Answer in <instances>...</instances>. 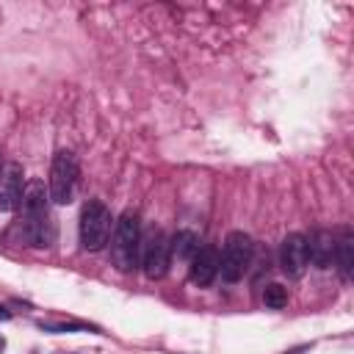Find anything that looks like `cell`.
Returning a JSON list of instances; mask_svg holds the SVG:
<instances>
[{"label":"cell","instance_id":"2e32d148","mask_svg":"<svg viewBox=\"0 0 354 354\" xmlns=\"http://www.w3.org/2000/svg\"><path fill=\"white\" fill-rule=\"evenodd\" d=\"M3 348H6V337H0V354H3Z\"/></svg>","mask_w":354,"mask_h":354},{"label":"cell","instance_id":"9a60e30c","mask_svg":"<svg viewBox=\"0 0 354 354\" xmlns=\"http://www.w3.org/2000/svg\"><path fill=\"white\" fill-rule=\"evenodd\" d=\"M8 318H11V313H8V310L0 304V321H8Z\"/></svg>","mask_w":354,"mask_h":354},{"label":"cell","instance_id":"6da1fadb","mask_svg":"<svg viewBox=\"0 0 354 354\" xmlns=\"http://www.w3.org/2000/svg\"><path fill=\"white\" fill-rule=\"evenodd\" d=\"M22 221L19 232L28 246H50L55 241V224L50 216V194L41 180H30L22 191Z\"/></svg>","mask_w":354,"mask_h":354},{"label":"cell","instance_id":"52a82bcc","mask_svg":"<svg viewBox=\"0 0 354 354\" xmlns=\"http://www.w3.org/2000/svg\"><path fill=\"white\" fill-rule=\"evenodd\" d=\"M279 266L288 277H301L310 266V257H307V238L299 235V232H290L285 235L282 246H279Z\"/></svg>","mask_w":354,"mask_h":354},{"label":"cell","instance_id":"30bf717a","mask_svg":"<svg viewBox=\"0 0 354 354\" xmlns=\"http://www.w3.org/2000/svg\"><path fill=\"white\" fill-rule=\"evenodd\" d=\"M307 257L315 268H329L335 260V235L329 230H315L307 241Z\"/></svg>","mask_w":354,"mask_h":354},{"label":"cell","instance_id":"277c9868","mask_svg":"<svg viewBox=\"0 0 354 354\" xmlns=\"http://www.w3.org/2000/svg\"><path fill=\"white\" fill-rule=\"evenodd\" d=\"M111 210L102 199H88L80 210V246L86 252H100L111 235Z\"/></svg>","mask_w":354,"mask_h":354},{"label":"cell","instance_id":"8fae6325","mask_svg":"<svg viewBox=\"0 0 354 354\" xmlns=\"http://www.w3.org/2000/svg\"><path fill=\"white\" fill-rule=\"evenodd\" d=\"M196 249H199V238H196V232H191V230H177V232L169 238V252H171V257H177V260H191V257L196 254Z\"/></svg>","mask_w":354,"mask_h":354},{"label":"cell","instance_id":"4fadbf2b","mask_svg":"<svg viewBox=\"0 0 354 354\" xmlns=\"http://www.w3.org/2000/svg\"><path fill=\"white\" fill-rule=\"evenodd\" d=\"M36 326L44 329V332H53V335H61V332H97V326H91L86 321H75V318H66V321L64 318H55V321L39 318Z\"/></svg>","mask_w":354,"mask_h":354},{"label":"cell","instance_id":"8992f818","mask_svg":"<svg viewBox=\"0 0 354 354\" xmlns=\"http://www.w3.org/2000/svg\"><path fill=\"white\" fill-rule=\"evenodd\" d=\"M141 268L149 279H160L169 271L171 263V252H169V238L160 230H152L147 235H141Z\"/></svg>","mask_w":354,"mask_h":354},{"label":"cell","instance_id":"5bb4252c","mask_svg":"<svg viewBox=\"0 0 354 354\" xmlns=\"http://www.w3.org/2000/svg\"><path fill=\"white\" fill-rule=\"evenodd\" d=\"M263 304H266L268 310H282V307L288 304V288L279 285V282L266 285V288H263Z\"/></svg>","mask_w":354,"mask_h":354},{"label":"cell","instance_id":"3957f363","mask_svg":"<svg viewBox=\"0 0 354 354\" xmlns=\"http://www.w3.org/2000/svg\"><path fill=\"white\" fill-rule=\"evenodd\" d=\"M252 257H254V241L241 230L230 232L227 241H224V249L218 252V274H221V279L224 282H238L249 271Z\"/></svg>","mask_w":354,"mask_h":354},{"label":"cell","instance_id":"7c38bea8","mask_svg":"<svg viewBox=\"0 0 354 354\" xmlns=\"http://www.w3.org/2000/svg\"><path fill=\"white\" fill-rule=\"evenodd\" d=\"M340 271L343 279L351 277V266H354V241H351V232L346 230L343 238H335V260H332Z\"/></svg>","mask_w":354,"mask_h":354},{"label":"cell","instance_id":"ba28073f","mask_svg":"<svg viewBox=\"0 0 354 354\" xmlns=\"http://www.w3.org/2000/svg\"><path fill=\"white\" fill-rule=\"evenodd\" d=\"M22 183H25V171H22L19 163L11 160V163H6V166L0 169V210H3V213L19 207L22 191H25Z\"/></svg>","mask_w":354,"mask_h":354},{"label":"cell","instance_id":"7a4b0ae2","mask_svg":"<svg viewBox=\"0 0 354 354\" xmlns=\"http://www.w3.org/2000/svg\"><path fill=\"white\" fill-rule=\"evenodd\" d=\"M138 254H141V221L136 210H124L111 235V263L116 266V271L130 274L138 266Z\"/></svg>","mask_w":354,"mask_h":354},{"label":"cell","instance_id":"5b68a950","mask_svg":"<svg viewBox=\"0 0 354 354\" xmlns=\"http://www.w3.org/2000/svg\"><path fill=\"white\" fill-rule=\"evenodd\" d=\"M75 185H77V158L61 149L53 155V163H50V180H47L50 202L69 205L75 196Z\"/></svg>","mask_w":354,"mask_h":354},{"label":"cell","instance_id":"9c48e42d","mask_svg":"<svg viewBox=\"0 0 354 354\" xmlns=\"http://www.w3.org/2000/svg\"><path fill=\"white\" fill-rule=\"evenodd\" d=\"M218 277V249L213 243L199 246L196 254L191 257V268H188V279L196 288H207L213 279Z\"/></svg>","mask_w":354,"mask_h":354}]
</instances>
